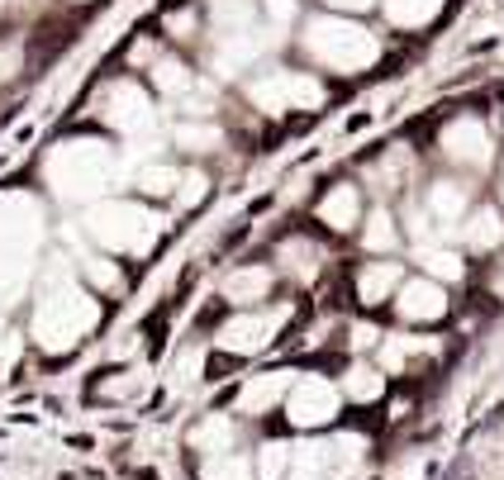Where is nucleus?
<instances>
[{
    "label": "nucleus",
    "instance_id": "nucleus-1",
    "mask_svg": "<svg viewBox=\"0 0 504 480\" xmlns=\"http://www.w3.org/2000/svg\"><path fill=\"white\" fill-rule=\"evenodd\" d=\"M77 38V20H44L29 38V58L34 62H53L58 52Z\"/></svg>",
    "mask_w": 504,
    "mask_h": 480
}]
</instances>
